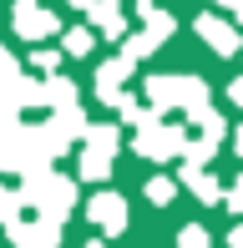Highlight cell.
<instances>
[{
  "mask_svg": "<svg viewBox=\"0 0 243 248\" xmlns=\"http://www.w3.org/2000/svg\"><path fill=\"white\" fill-rule=\"evenodd\" d=\"M66 51H71V56H86V51H91V31H81V26L66 31Z\"/></svg>",
  "mask_w": 243,
  "mask_h": 248,
  "instance_id": "277c9868",
  "label": "cell"
},
{
  "mask_svg": "<svg viewBox=\"0 0 243 248\" xmlns=\"http://www.w3.org/2000/svg\"><path fill=\"white\" fill-rule=\"evenodd\" d=\"M228 5H238V0H228Z\"/></svg>",
  "mask_w": 243,
  "mask_h": 248,
  "instance_id": "8fae6325",
  "label": "cell"
},
{
  "mask_svg": "<svg viewBox=\"0 0 243 248\" xmlns=\"http://www.w3.org/2000/svg\"><path fill=\"white\" fill-rule=\"evenodd\" d=\"M197 36H208V46H213V51H223V56H233V51H238L233 26H223L218 16H197Z\"/></svg>",
  "mask_w": 243,
  "mask_h": 248,
  "instance_id": "7a4b0ae2",
  "label": "cell"
},
{
  "mask_svg": "<svg viewBox=\"0 0 243 248\" xmlns=\"http://www.w3.org/2000/svg\"><path fill=\"white\" fill-rule=\"evenodd\" d=\"M71 5H81V10H91V5H96V0H71Z\"/></svg>",
  "mask_w": 243,
  "mask_h": 248,
  "instance_id": "ba28073f",
  "label": "cell"
},
{
  "mask_svg": "<svg viewBox=\"0 0 243 248\" xmlns=\"http://www.w3.org/2000/svg\"><path fill=\"white\" fill-rule=\"evenodd\" d=\"M233 202H238V208H243V183H238V187H233Z\"/></svg>",
  "mask_w": 243,
  "mask_h": 248,
  "instance_id": "52a82bcc",
  "label": "cell"
},
{
  "mask_svg": "<svg viewBox=\"0 0 243 248\" xmlns=\"http://www.w3.org/2000/svg\"><path fill=\"white\" fill-rule=\"evenodd\" d=\"M15 31H20V36H30V41L56 36V16H51V10H41L36 0H15Z\"/></svg>",
  "mask_w": 243,
  "mask_h": 248,
  "instance_id": "6da1fadb",
  "label": "cell"
},
{
  "mask_svg": "<svg viewBox=\"0 0 243 248\" xmlns=\"http://www.w3.org/2000/svg\"><path fill=\"white\" fill-rule=\"evenodd\" d=\"M238 147H243V132H238Z\"/></svg>",
  "mask_w": 243,
  "mask_h": 248,
  "instance_id": "30bf717a",
  "label": "cell"
},
{
  "mask_svg": "<svg viewBox=\"0 0 243 248\" xmlns=\"http://www.w3.org/2000/svg\"><path fill=\"white\" fill-rule=\"evenodd\" d=\"M233 101H238V107H243V81H233Z\"/></svg>",
  "mask_w": 243,
  "mask_h": 248,
  "instance_id": "8992f818",
  "label": "cell"
},
{
  "mask_svg": "<svg viewBox=\"0 0 243 248\" xmlns=\"http://www.w3.org/2000/svg\"><path fill=\"white\" fill-rule=\"evenodd\" d=\"M233 10H238V20H243V0H238V5H233Z\"/></svg>",
  "mask_w": 243,
  "mask_h": 248,
  "instance_id": "9c48e42d",
  "label": "cell"
},
{
  "mask_svg": "<svg viewBox=\"0 0 243 248\" xmlns=\"http://www.w3.org/2000/svg\"><path fill=\"white\" fill-rule=\"evenodd\" d=\"M91 20L106 31V36H117V41H122V31H127V26H122V5H117V0H102V5H91Z\"/></svg>",
  "mask_w": 243,
  "mask_h": 248,
  "instance_id": "3957f363",
  "label": "cell"
},
{
  "mask_svg": "<svg viewBox=\"0 0 243 248\" xmlns=\"http://www.w3.org/2000/svg\"><path fill=\"white\" fill-rule=\"evenodd\" d=\"M91 213H96L102 223H122V202H117V198H102V202H96Z\"/></svg>",
  "mask_w": 243,
  "mask_h": 248,
  "instance_id": "5b68a950",
  "label": "cell"
}]
</instances>
